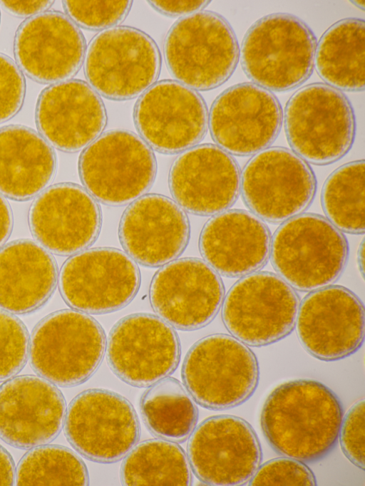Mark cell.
<instances>
[{
    "label": "cell",
    "mask_w": 365,
    "mask_h": 486,
    "mask_svg": "<svg viewBox=\"0 0 365 486\" xmlns=\"http://www.w3.org/2000/svg\"><path fill=\"white\" fill-rule=\"evenodd\" d=\"M344 416L336 394L313 379L275 388L261 412L264 435L277 453L303 462L319 461L336 446Z\"/></svg>",
    "instance_id": "6da1fadb"
},
{
    "label": "cell",
    "mask_w": 365,
    "mask_h": 486,
    "mask_svg": "<svg viewBox=\"0 0 365 486\" xmlns=\"http://www.w3.org/2000/svg\"><path fill=\"white\" fill-rule=\"evenodd\" d=\"M310 27L287 13L266 15L246 32L240 50L246 76L269 91L286 92L312 75L317 48Z\"/></svg>",
    "instance_id": "7a4b0ae2"
},
{
    "label": "cell",
    "mask_w": 365,
    "mask_h": 486,
    "mask_svg": "<svg viewBox=\"0 0 365 486\" xmlns=\"http://www.w3.org/2000/svg\"><path fill=\"white\" fill-rule=\"evenodd\" d=\"M348 243L327 218L302 213L282 222L271 238L269 257L292 288L314 291L335 282L348 259Z\"/></svg>",
    "instance_id": "3957f363"
},
{
    "label": "cell",
    "mask_w": 365,
    "mask_h": 486,
    "mask_svg": "<svg viewBox=\"0 0 365 486\" xmlns=\"http://www.w3.org/2000/svg\"><path fill=\"white\" fill-rule=\"evenodd\" d=\"M164 56L177 81L195 91H210L232 76L240 49L235 32L224 17L200 11L171 26L164 41Z\"/></svg>",
    "instance_id": "277c9868"
},
{
    "label": "cell",
    "mask_w": 365,
    "mask_h": 486,
    "mask_svg": "<svg viewBox=\"0 0 365 486\" xmlns=\"http://www.w3.org/2000/svg\"><path fill=\"white\" fill-rule=\"evenodd\" d=\"M284 130L292 151L316 165L334 163L352 147L356 121L342 91L325 83L307 85L289 99Z\"/></svg>",
    "instance_id": "5b68a950"
},
{
    "label": "cell",
    "mask_w": 365,
    "mask_h": 486,
    "mask_svg": "<svg viewBox=\"0 0 365 486\" xmlns=\"http://www.w3.org/2000/svg\"><path fill=\"white\" fill-rule=\"evenodd\" d=\"M105 350V333L96 319L76 309H63L36 324L29 354L39 376L61 387H72L94 374Z\"/></svg>",
    "instance_id": "8992f818"
},
{
    "label": "cell",
    "mask_w": 365,
    "mask_h": 486,
    "mask_svg": "<svg viewBox=\"0 0 365 486\" xmlns=\"http://www.w3.org/2000/svg\"><path fill=\"white\" fill-rule=\"evenodd\" d=\"M184 386L200 405L214 410L237 407L255 393L259 378L252 351L224 334L207 336L187 353L182 366Z\"/></svg>",
    "instance_id": "52a82bcc"
},
{
    "label": "cell",
    "mask_w": 365,
    "mask_h": 486,
    "mask_svg": "<svg viewBox=\"0 0 365 486\" xmlns=\"http://www.w3.org/2000/svg\"><path fill=\"white\" fill-rule=\"evenodd\" d=\"M78 171L85 189L98 201L122 206L143 196L154 182L157 163L151 148L135 133H102L81 152Z\"/></svg>",
    "instance_id": "ba28073f"
},
{
    "label": "cell",
    "mask_w": 365,
    "mask_h": 486,
    "mask_svg": "<svg viewBox=\"0 0 365 486\" xmlns=\"http://www.w3.org/2000/svg\"><path fill=\"white\" fill-rule=\"evenodd\" d=\"M161 56L155 41L143 31L115 26L97 34L86 52L89 85L103 97L127 100L143 94L157 81Z\"/></svg>",
    "instance_id": "9c48e42d"
},
{
    "label": "cell",
    "mask_w": 365,
    "mask_h": 486,
    "mask_svg": "<svg viewBox=\"0 0 365 486\" xmlns=\"http://www.w3.org/2000/svg\"><path fill=\"white\" fill-rule=\"evenodd\" d=\"M299 303L294 289L279 275L255 272L230 288L223 301L222 318L233 337L261 347L292 331Z\"/></svg>",
    "instance_id": "30bf717a"
},
{
    "label": "cell",
    "mask_w": 365,
    "mask_h": 486,
    "mask_svg": "<svg viewBox=\"0 0 365 486\" xmlns=\"http://www.w3.org/2000/svg\"><path fill=\"white\" fill-rule=\"evenodd\" d=\"M317 182L309 165L292 150L272 147L255 154L243 168L245 204L262 220L281 223L312 202Z\"/></svg>",
    "instance_id": "8fae6325"
},
{
    "label": "cell",
    "mask_w": 365,
    "mask_h": 486,
    "mask_svg": "<svg viewBox=\"0 0 365 486\" xmlns=\"http://www.w3.org/2000/svg\"><path fill=\"white\" fill-rule=\"evenodd\" d=\"M63 425L72 447L86 458L101 463L121 460L140 437L132 404L106 389H88L77 395L68 405Z\"/></svg>",
    "instance_id": "7c38bea8"
},
{
    "label": "cell",
    "mask_w": 365,
    "mask_h": 486,
    "mask_svg": "<svg viewBox=\"0 0 365 486\" xmlns=\"http://www.w3.org/2000/svg\"><path fill=\"white\" fill-rule=\"evenodd\" d=\"M135 262L125 252L98 247L74 254L61 267L58 285L65 302L92 314L113 312L127 306L140 286Z\"/></svg>",
    "instance_id": "4fadbf2b"
},
{
    "label": "cell",
    "mask_w": 365,
    "mask_h": 486,
    "mask_svg": "<svg viewBox=\"0 0 365 486\" xmlns=\"http://www.w3.org/2000/svg\"><path fill=\"white\" fill-rule=\"evenodd\" d=\"M107 361L112 371L135 387H149L177 368L180 346L172 326L158 316L136 313L120 319L111 329Z\"/></svg>",
    "instance_id": "5bb4252c"
},
{
    "label": "cell",
    "mask_w": 365,
    "mask_h": 486,
    "mask_svg": "<svg viewBox=\"0 0 365 486\" xmlns=\"http://www.w3.org/2000/svg\"><path fill=\"white\" fill-rule=\"evenodd\" d=\"M187 451L192 472L210 485H245L262 459L253 428L232 415L212 416L200 423L190 436Z\"/></svg>",
    "instance_id": "9a60e30c"
},
{
    "label": "cell",
    "mask_w": 365,
    "mask_h": 486,
    "mask_svg": "<svg viewBox=\"0 0 365 486\" xmlns=\"http://www.w3.org/2000/svg\"><path fill=\"white\" fill-rule=\"evenodd\" d=\"M133 118L140 137L163 154H177L195 146L208 127L202 97L174 80L156 82L141 94Z\"/></svg>",
    "instance_id": "2e32d148"
},
{
    "label": "cell",
    "mask_w": 365,
    "mask_h": 486,
    "mask_svg": "<svg viewBox=\"0 0 365 486\" xmlns=\"http://www.w3.org/2000/svg\"><path fill=\"white\" fill-rule=\"evenodd\" d=\"M282 111L277 98L253 83L234 85L214 100L208 115L211 136L230 155L250 156L277 138Z\"/></svg>",
    "instance_id": "e0dca14e"
},
{
    "label": "cell",
    "mask_w": 365,
    "mask_h": 486,
    "mask_svg": "<svg viewBox=\"0 0 365 486\" xmlns=\"http://www.w3.org/2000/svg\"><path fill=\"white\" fill-rule=\"evenodd\" d=\"M296 331L304 348L314 358L333 361L362 346L364 308L351 290L329 285L312 291L299 303Z\"/></svg>",
    "instance_id": "ac0fdd59"
},
{
    "label": "cell",
    "mask_w": 365,
    "mask_h": 486,
    "mask_svg": "<svg viewBox=\"0 0 365 486\" xmlns=\"http://www.w3.org/2000/svg\"><path fill=\"white\" fill-rule=\"evenodd\" d=\"M157 315L173 327L193 331L210 324L224 298L219 274L194 257L173 260L154 275L149 290Z\"/></svg>",
    "instance_id": "d6986e66"
},
{
    "label": "cell",
    "mask_w": 365,
    "mask_h": 486,
    "mask_svg": "<svg viewBox=\"0 0 365 486\" xmlns=\"http://www.w3.org/2000/svg\"><path fill=\"white\" fill-rule=\"evenodd\" d=\"M17 66L36 82L68 81L80 70L86 52L84 36L65 14L48 11L28 18L14 42Z\"/></svg>",
    "instance_id": "ffe728a7"
},
{
    "label": "cell",
    "mask_w": 365,
    "mask_h": 486,
    "mask_svg": "<svg viewBox=\"0 0 365 486\" xmlns=\"http://www.w3.org/2000/svg\"><path fill=\"white\" fill-rule=\"evenodd\" d=\"M102 223L97 200L83 187L58 183L43 190L31 206L29 224L48 252L68 256L85 250L98 238Z\"/></svg>",
    "instance_id": "44dd1931"
},
{
    "label": "cell",
    "mask_w": 365,
    "mask_h": 486,
    "mask_svg": "<svg viewBox=\"0 0 365 486\" xmlns=\"http://www.w3.org/2000/svg\"><path fill=\"white\" fill-rule=\"evenodd\" d=\"M232 156L213 144L195 145L173 162L168 177L170 192L184 210L210 216L230 208L240 191L241 175Z\"/></svg>",
    "instance_id": "7402d4cb"
},
{
    "label": "cell",
    "mask_w": 365,
    "mask_h": 486,
    "mask_svg": "<svg viewBox=\"0 0 365 486\" xmlns=\"http://www.w3.org/2000/svg\"><path fill=\"white\" fill-rule=\"evenodd\" d=\"M65 415L63 394L43 378L20 376L0 386V438L13 447L31 449L53 441Z\"/></svg>",
    "instance_id": "603a6c76"
},
{
    "label": "cell",
    "mask_w": 365,
    "mask_h": 486,
    "mask_svg": "<svg viewBox=\"0 0 365 486\" xmlns=\"http://www.w3.org/2000/svg\"><path fill=\"white\" fill-rule=\"evenodd\" d=\"M190 232L184 210L159 194L143 195L132 202L118 227L126 254L148 267H160L178 258L189 242Z\"/></svg>",
    "instance_id": "cb8c5ba5"
},
{
    "label": "cell",
    "mask_w": 365,
    "mask_h": 486,
    "mask_svg": "<svg viewBox=\"0 0 365 486\" xmlns=\"http://www.w3.org/2000/svg\"><path fill=\"white\" fill-rule=\"evenodd\" d=\"M35 118L41 135L66 152L86 148L101 135L107 122L99 94L78 79L54 83L43 90Z\"/></svg>",
    "instance_id": "d4e9b609"
},
{
    "label": "cell",
    "mask_w": 365,
    "mask_h": 486,
    "mask_svg": "<svg viewBox=\"0 0 365 486\" xmlns=\"http://www.w3.org/2000/svg\"><path fill=\"white\" fill-rule=\"evenodd\" d=\"M271 234L252 212L230 210L204 225L199 249L205 262L227 277L244 276L262 268L269 257Z\"/></svg>",
    "instance_id": "484cf974"
},
{
    "label": "cell",
    "mask_w": 365,
    "mask_h": 486,
    "mask_svg": "<svg viewBox=\"0 0 365 486\" xmlns=\"http://www.w3.org/2000/svg\"><path fill=\"white\" fill-rule=\"evenodd\" d=\"M58 281L56 261L41 244L15 240L0 248V309L26 314L43 306Z\"/></svg>",
    "instance_id": "4316f807"
},
{
    "label": "cell",
    "mask_w": 365,
    "mask_h": 486,
    "mask_svg": "<svg viewBox=\"0 0 365 486\" xmlns=\"http://www.w3.org/2000/svg\"><path fill=\"white\" fill-rule=\"evenodd\" d=\"M56 157L51 145L34 130L21 125L0 128V194L29 200L53 180Z\"/></svg>",
    "instance_id": "83f0119b"
},
{
    "label": "cell",
    "mask_w": 365,
    "mask_h": 486,
    "mask_svg": "<svg viewBox=\"0 0 365 486\" xmlns=\"http://www.w3.org/2000/svg\"><path fill=\"white\" fill-rule=\"evenodd\" d=\"M365 23L346 18L334 23L317 44L314 65L327 85L339 91L364 90Z\"/></svg>",
    "instance_id": "f1b7e54d"
},
{
    "label": "cell",
    "mask_w": 365,
    "mask_h": 486,
    "mask_svg": "<svg viewBox=\"0 0 365 486\" xmlns=\"http://www.w3.org/2000/svg\"><path fill=\"white\" fill-rule=\"evenodd\" d=\"M140 408L143 421L155 435L182 442L195 428L198 411L182 383L172 377L151 385L142 395Z\"/></svg>",
    "instance_id": "f546056e"
},
{
    "label": "cell",
    "mask_w": 365,
    "mask_h": 486,
    "mask_svg": "<svg viewBox=\"0 0 365 486\" xmlns=\"http://www.w3.org/2000/svg\"><path fill=\"white\" fill-rule=\"evenodd\" d=\"M122 462L125 485H190V466L183 449L165 439H150L133 448Z\"/></svg>",
    "instance_id": "4dcf8cb0"
},
{
    "label": "cell",
    "mask_w": 365,
    "mask_h": 486,
    "mask_svg": "<svg viewBox=\"0 0 365 486\" xmlns=\"http://www.w3.org/2000/svg\"><path fill=\"white\" fill-rule=\"evenodd\" d=\"M364 160L346 163L327 178L321 194L327 219L341 232H364Z\"/></svg>",
    "instance_id": "1f68e13d"
},
{
    "label": "cell",
    "mask_w": 365,
    "mask_h": 486,
    "mask_svg": "<svg viewBox=\"0 0 365 486\" xmlns=\"http://www.w3.org/2000/svg\"><path fill=\"white\" fill-rule=\"evenodd\" d=\"M17 485H88L87 467L73 450L58 445H42L20 460Z\"/></svg>",
    "instance_id": "d6a6232c"
},
{
    "label": "cell",
    "mask_w": 365,
    "mask_h": 486,
    "mask_svg": "<svg viewBox=\"0 0 365 486\" xmlns=\"http://www.w3.org/2000/svg\"><path fill=\"white\" fill-rule=\"evenodd\" d=\"M29 338L24 323L0 309V382L18 374L26 363Z\"/></svg>",
    "instance_id": "836d02e7"
},
{
    "label": "cell",
    "mask_w": 365,
    "mask_h": 486,
    "mask_svg": "<svg viewBox=\"0 0 365 486\" xmlns=\"http://www.w3.org/2000/svg\"><path fill=\"white\" fill-rule=\"evenodd\" d=\"M131 1H63L67 16L76 24L91 31L106 30L123 21Z\"/></svg>",
    "instance_id": "e575fe53"
},
{
    "label": "cell",
    "mask_w": 365,
    "mask_h": 486,
    "mask_svg": "<svg viewBox=\"0 0 365 486\" xmlns=\"http://www.w3.org/2000/svg\"><path fill=\"white\" fill-rule=\"evenodd\" d=\"M255 486H313L317 480L312 470L303 462L289 457L267 461L259 467L249 481Z\"/></svg>",
    "instance_id": "d590c367"
},
{
    "label": "cell",
    "mask_w": 365,
    "mask_h": 486,
    "mask_svg": "<svg viewBox=\"0 0 365 486\" xmlns=\"http://www.w3.org/2000/svg\"><path fill=\"white\" fill-rule=\"evenodd\" d=\"M339 439L348 460L364 470L365 400H357L343 416Z\"/></svg>",
    "instance_id": "8d00e7d4"
},
{
    "label": "cell",
    "mask_w": 365,
    "mask_h": 486,
    "mask_svg": "<svg viewBox=\"0 0 365 486\" xmlns=\"http://www.w3.org/2000/svg\"><path fill=\"white\" fill-rule=\"evenodd\" d=\"M26 82L16 63L0 53V123L16 115L22 107Z\"/></svg>",
    "instance_id": "74e56055"
},
{
    "label": "cell",
    "mask_w": 365,
    "mask_h": 486,
    "mask_svg": "<svg viewBox=\"0 0 365 486\" xmlns=\"http://www.w3.org/2000/svg\"><path fill=\"white\" fill-rule=\"evenodd\" d=\"M150 6L168 16H187L205 9L208 1H150Z\"/></svg>",
    "instance_id": "f35d334b"
},
{
    "label": "cell",
    "mask_w": 365,
    "mask_h": 486,
    "mask_svg": "<svg viewBox=\"0 0 365 486\" xmlns=\"http://www.w3.org/2000/svg\"><path fill=\"white\" fill-rule=\"evenodd\" d=\"M4 9L12 15L19 17L33 16L46 11L53 4V1H1Z\"/></svg>",
    "instance_id": "ab89813d"
},
{
    "label": "cell",
    "mask_w": 365,
    "mask_h": 486,
    "mask_svg": "<svg viewBox=\"0 0 365 486\" xmlns=\"http://www.w3.org/2000/svg\"><path fill=\"white\" fill-rule=\"evenodd\" d=\"M13 227L11 207L6 199L0 194V248L9 237Z\"/></svg>",
    "instance_id": "60d3db41"
},
{
    "label": "cell",
    "mask_w": 365,
    "mask_h": 486,
    "mask_svg": "<svg viewBox=\"0 0 365 486\" xmlns=\"http://www.w3.org/2000/svg\"><path fill=\"white\" fill-rule=\"evenodd\" d=\"M14 481V462L9 453L0 445V485H12Z\"/></svg>",
    "instance_id": "b9f144b4"
},
{
    "label": "cell",
    "mask_w": 365,
    "mask_h": 486,
    "mask_svg": "<svg viewBox=\"0 0 365 486\" xmlns=\"http://www.w3.org/2000/svg\"><path fill=\"white\" fill-rule=\"evenodd\" d=\"M357 260H358V264L359 269L361 270V274H364V241L361 242L360 244L359 251H358V255H357Z\"/></svg>",
    "instance_id": "7bdbcfd3"
},
{
    "label": "cell",
    "mask_w": 365,
    "mask_h": 486,
    "mask_svg": "<svg viewBox=\"0 0 365 486\" xmlns=\"http://www.w3.org/2000/svg\"><path fill=\"white\" fill-rule=\"evenodd\" d=\"M353 3H354L355 5H356L359 9L364 10V1H353Z\"/></svg>",
    "instance_id": "ee69618b"
}]
</instances>
